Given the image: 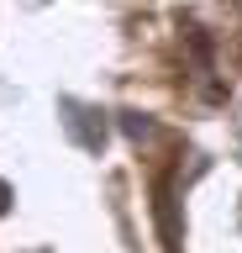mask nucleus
I'll use <instances>...</instances> for the list:
<instances>
[{
    "label": "nucleus",
    "instance_id": "f257e3e1",
    "mask_svg": "<svg viewBox=\"0 0 242 253\" xmlns=\"http://www.w3.org/2000/svg\"><path fill=\"white\" fill-rule=\"evenodd\" d=\"M64 111H69V116H64V122H69V132H74V137H79L84 148H90V153H100V142H105V122H100V126H90V116H95V111L74 106V100H69Z\"/></svg>",
    "mask_w": 242,
    "mask_h": 253
},
{
    "label": "nucleus",
    "instance_id": "f03ea898",
    "mask_svg": "<svg viewBox=\"0 0 242 253\" xmlns=\"http://www.w3.org/2000/svg\"><path fill=\"white\" fill-rule=\"evenodd\" d=\"M5 195H11V190H5V185H0V211H5V206H11V201H5Z\"/></svg>",
    "mask_w": 242,
    "mask_h": 253
}]
</instances>
